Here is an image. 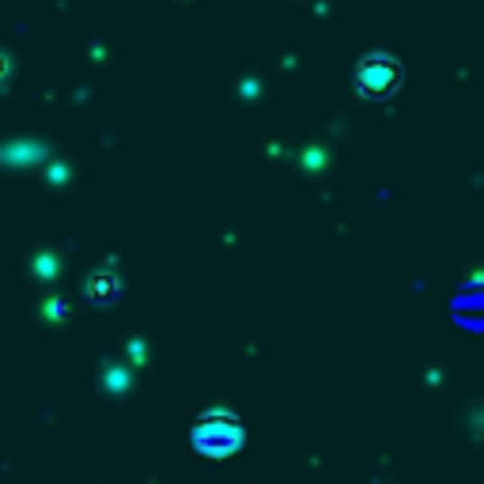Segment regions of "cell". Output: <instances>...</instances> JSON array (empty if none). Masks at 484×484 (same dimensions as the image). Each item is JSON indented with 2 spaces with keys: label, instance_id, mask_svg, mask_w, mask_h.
Wrapping results in <instances>:
<instances>
[{
  "label": "cell",
  "instance_id": "7a4b0ae2",
  "mask_svg": "<svg viewBox=\"0 0 484 484\" xmlns=\"http://www.w3.org/2000/svg\"><path fill=\"white\" fill-rule=\"evenodd\" d=\"M398 84H401V65L393 57L374 53V57H364L356 65V92L364 99H386Z\"/></svg>",
  "mask_w": 484,
  "mask_h": 484
},
{
  "label": "cell",
  "instance_id": "277c9868",
  "mask_svg": "<svg viewBox=\"0 0 484 484\" xmlns=\"http://www.w3.org/2000/svg\"><path fill=\"white\" fill-rule=\"evenodd\" d=\"M8 73V65H4V57H0V76H4Z\"/></svg>",
  "mask_w": 484,
  "mask_h": 484
},
{
  "label": "cell",
  "instance_id": "3957f363",
  "mask_svg": "<svg viewBox=\"0 0 484 484\" xmlns=\"http://www.w3.org/2000/svg\"><path fill=\"white\" fill-rule=\"evenodd\" d=\"M114 292H118V280H114V277H106V273H99V277L87 280V299H95V303L114 299Z\"/></svg>",
  "mask_w": 484,
  "mask_h": 484
},
{
  "label": "cell",
  "instance_id": "6da1fadb",
  "mask_svg": "<svg viewBox=\"0 0 484 484\" xmlns=\"http://www.w3.org/2000/svg\"><path fill=\"white\" fill-rule=\"evenodd\" d=\"M189 443H193L197 454H205L212 462H224V458L242 451L246 427H242V420L235 417V412L212 409V412H205V417H197L193 432H189Z\"/></svg>",
  "mask_w": 484,
  "mask_h": 484
}]
</instances>
